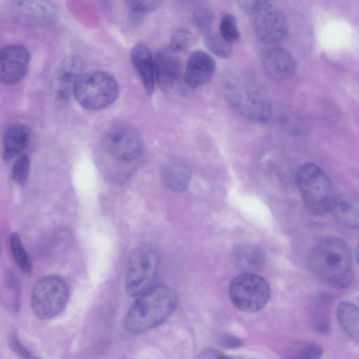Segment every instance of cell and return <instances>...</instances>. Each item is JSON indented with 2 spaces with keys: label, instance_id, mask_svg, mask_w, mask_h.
I'll return each mask as SVG.
<instances>
[{
  "label": "cell",
  "instance_id": "11",
  "mask_svg": "<svg viewBox=\"0 0 359 359\" xmlns=\"http://www.w3.org/2000/svg\"><path fill=\"white\" fill-rule=\"evenodd\" d=\"M103 147L114 158L129 161L140 156L143 140L140 133L133 128L119 127L106 134L103 139Z\"/></svg>",
  "mask_w": 359,
  "mask_h": 359
},
{
  "label": "cell",
  "instance_id": "5",
  "mask_svg": "<svg viewBox=\"0 0 359 359\" xmlns=\"http://www.w3.org/2000/svg\"><path fill=\"white\" fill-rule=\"evenodd\" d=\"M118 93V86L112 75L103 71H93L82 74L74 95L83 107L98 110L111 104Z\"/></svg>",
  "mask_w": 359,
  "mask_h": 359
},
{
  "label": "cell",
  "instance_id": "21",
  "mask_svg": "<svg viewBox=\"0 0 359 359\" xmlns=\"http://www.w3.org/2000/svg\"><path fill=\"white\" fill-rule=\"evenodd\" d=\"M233 255L238 267L247 272L258 271L265 264L264 252L255 245L239 246L233 251Z\"/></svg>",
  "mask_w": 359,
  "mask_h": 359
},
{
  "label": "cell",
  "instance_id": "35",
  "mask_svg": "<svg viewBox=\"0 0 359 359\" xmlns=\"http://www.w3.org/2000/svg\"><path fill=\"white\" fill-rule=\"evenodd\" d=\"M356 258H357L358 262H359V242H358V244L357 246V250H356Z\"/></svg>",
  "mask_w": 359,
  "mask_h": 359
},
{
  "label": "cell",
  "instance_id": "30",
  "mask_svg": "<svg viewBox=\"0 0 359 359\" xmlns=\"http://www.w3.org/2000/svg\"><path fill=\"white\" fill-rule=\"evenodd\" d=\"M323 353L320 347L309 344L302 346L297 352V358H319Z\"/></svg>",
  "mask_w": 359,
  "mask_h": 359
},
{
  "label": "cell",
  "instance_id": "18",
  "mask_svg": "<svg viewBox=\"0 0 359 359\" xmlns=\"http://www.w3.org/2000/svg\"><path fill=\"white\" fill-rule=\"evenodd\" d=\"M330 212L341 225L358 228L359 197L351 194L335 196Z\"/></svg>",
  "mask_w": 359,
  "mask_h": 359
},
{
  "label": "cell",
  "instance_id": "14",
  "mask_svg": "<svg viewBox=\"0 0 359 359\" xmlns=\"http://www.w3.org/2000/svg\"><path fill=\"white\" fill-rule=\"evenodd\" d=\"M175 53L168 47L154 55L156 82L164 90L174 88L181 76V62Z\"/></svg>",
  "mask_w": 359,
  "mask_h": 359
},
{
  "label": "cell",
  "instance_id": "20",
  "mask_svg": "<svg viewBox=\"0 0 359 359\" xmlns=\"http://www.w3.org/2000/svg\"><path fill=\"white\" fill-rule=\"evenodd\" d=\"M164 184L172 191L181 192L189 187L191 172L186 164L181 161H170L162 170Z\"/></svg>",
  "mask_w": 359,
  "mask_h": 359
},
{
  "label": "cell",
  "instance_id": "1",
  "mask_svg": "<svg viewBox=\"0 0 359 359\" xmlns=\"http://www.w3.org/2000/svg\"><path fill=\"white\" fill-rule=\"evenodd\" d=\"M307 266L316 278L329 286L344 288L352 282L351 251L339 238L327 237L316 243L308 254Z\"/></svg>",
  "mask_w": 359,
  "mask_h": 359
},
{
  "label": "cell",
  "instance_id": "3",
  "mask_svg": "<svg viewBox=\"0 0 359 359\" xmlns=\"http://www.w3.org/2000/svg\"><path fill=\"white\" fill-rule=\"evenodd\" d=\"M227 101L246 118L266 122L271 114V104L266 90L256 81L245 76H233L224 84Z\"/></svg>",
  "mask_w": 359,
  "mask_h": 359
},
{
  "label": "cell",
  "instance_id": "23",
  "mask_svg": "<svg viewBox=\"0 0 359 359\" xmlns=\"http://www.w3.org/2000/svg\"><path fill=\"white\" fill-rule=\"evenodd\" d=\"M202 34L206 48L215 55L227 58L231 55V44L224 40L220 34L215 33L212 28Z\"/></svg>",
  "mask_w": 359,
  "mask_h": 359
},
{
  "label": "cell",
  "instance_id": "32",
  "mask_svg": "<svg viewBox=\"0 0 359 359\" xmlns=\"http://www.w3.org/2000/svg\"><path fill=\"white\" fill-rule=\"evenodd\" d=\"M9 345L11 348L22 357L29 358L32 357L31 353L27 351L19 341L16 335L12 334L9 339Z\"/></svg>",
  "mask_w": 359,
  "mask_h": 359
},
{
  "label": "cell",
  "instance_id": "7",
  "mask_svg": "<svg viewBox=\"0 0 359 359\" xmlns=\"http://www.w3.org/2000/svg\"><path fill=\"white\" fill-rule=\"evenodd\" d=\"M158 254L149 245H142L130 254L126 273L125 290L130 297H137L151 287L158 265Z\"/></svg>",
  "mask_w": 359,
  "mask_h": 359
},
{
  "label": "cell",
  "instance_id": "6",
  "mask_svg": "<svg viewBox=\"0 0 359 359\" xmlns=\"http://www.w3.org/2000/svg\"><path fill=\"white\" fill-rule=\"evenodd\" d=\"M69 287L64 279L57 275H48L35 284L31 297L34 315L43 320L53 318L66 307Z\"/></svg>",
  "mask_w": 359,
  "mask_h": 359
},
{
  "label": "cell",
  "instance_id": "31",
  "mask_svg": "<svg viewBox=\"0 0 359 359\" xmlns=\"http://www.w3.org/2000/svg\"><path fill=\"white\" fill-rule=\"evenodd\" d=\"M236 1L244 13L251 15L260 6L269 2V0H236Z\"/></svg>",
  "mask_w": 359,
  "mask_h": 359
},
{
  "label": "cell",
  "instance_id": "8",
  "mask_svg": "<svg viewBox=\"0 0 359 359\" xmlns=\"http://www.w3.org/2000/svg\"><path fill=\"white\" fill-rule=\"evenodd\" d=\"M229 293L232 304L238 309L254 313L267 304L271 289L264 278L254 273L247 272L232 280Z\"/></svg>",
  "mask_w": 359,
  "mask_h": 359
},
{
  "label": "cell",
  "instance_id": "33",
  "mask_svg": "<svg viewBox=\"0 0 359 359\" xmlns=\"http://www.w3.org/2000/svg\"><path fill=\"white\" fill-rule=\"evenodd\" d=\"M218 343L220 346L226 348H235L241 345L239 339L228 334L222 335L219 337Z\"/></svg>",
  "mask_w": 359,
  "mask_h": 359
},
{
  "label": "cell",
  "instance_id": "13",
  "mask_svg": "<svg viewBox=\"0 0 359 359\" xmlns=\"http://www.w3.org/2000/svg\"><path fill=\"white\" fill-rule=\"evenodd\" d=\"M27 48L20 44H12L0 52V79L4 85H13L25 76L29 62Z\"/></svg>",
  "mask_w": 359,
  "mask_h": 359
},
{
  "label": "cell",
  "instance_id": "12",
  "mask_svg": "<svg viewBox=\"0 0 359 359\" xmlns=\"http://www.w3.org/2000/svg\"><path fill=\"white\" fill-rule=\"evenodd\" d=\"M83 60L74 55L66 57L56 68L51 80V89L57 103L62 104L69 101L83 74Z\"/></svg>",
  "mask_w": 359,
  "mask_h": 359
},
{
  "label": "cell",
  "instance_id": "28",
  "mask_svg": "<svg viewBox=\"0 0 359 359\" xmlns=\"http://www.w3.org/2000/svg\"><path fill=\"white\" fill-rule=\"evenodd\" d=\"M129 8L135 14L142 15L156 11L161 0H125Z\"/></svg>",
  "mask_w": 359,
  "mask_h": 359
},
{
  "label": "cell",
  "instance_id": "29",
  "mask_svg": "<svg viewBox=\"0 0 359 359\" xmlns=\"http://www.w3.org/2000/svg\"><path fill=\"white\" fill-rule=\"evenodd\" d=\"M193 18L195 25L202 33L212 28L213 14L209 8L203 6L198 7L194 12Z\"/></svg>",
  "mask_w": 359,
  "mask_h": 359
},
{
  "label": "cell",
  "instance_id": "2",
  "mask_svg": "<svg viewBox=\"0 0 359 359\" xmlns=\"http://www.w3.org/2000/svg\"><path fill=\"white\" fill-rule=\"evenodd\" d=\"M177 305V295L168 285L150 287L137 296L124 318L128 332L138 334L163 323Z\"/></svg>",
  "mask_w": 359,
  "mask_h": 359
},
{
  "label": "cell",
  "instance_id": "24",
  "mask_svg": "<svg viewBox=\"0 0 359 359\" xmlns=\"http://www.w3.org/2000/svg\"><path fill=\"white\" fill-rule=\"evenodd\" d=\"M10 246L13 256L20 270L26 274H30L32 269V262L17 233H13L11 235Z\"/></svg>",
  "mask_w": 359,
  "mask_h": 359
},
{
  "label": "cell",
  "instance_id": "22",
  "mask_svg": "<svg viewBox=\"0 0 359 359\" xmlns=\"http://www.w3.org/2000/svg\"><path fill=\"white\" fill-rule=\"evenodd\" d=\"M337 316L344 331L359 344V308L351 302H342L337 309Z\"/></svg>",
  "mask_w": 359,
  "mask_h": 359
},
{
  "label": "cell",
  "instance_id": "17",
  "mask_svg": "<svg viewBox=\"0 0 359 359\" xmlns=\"http://www.w3.org/2000/svg\"><path fill=\"white\" fill-rule=\"evenodd\" d=\"M130 58L148 94H151L156 83L154 56L143 43L135 44L131 50Z\"/></svg>",
  "mask_w": 359,
  "mask_h": 359
},
{
  "label": "cell",
  "instance_id": "19",
  "mask_svg": "<svg viewBox=\"0 0 359 359\" xmlns=\"http://www.w3.org/2000/svg\"><path fill=\"white\" fill-rule=\"evenodd\" d=\"M30 139L29 128L22 123H14L6 130L4 140V157L5 160L13 158L27 145Z\"/></svg>",
  "mask_w": 359,
  "mask_h": 359
},
{
  "label": "cell",
  "instance_id": "16",
  "mask_svg": "<svg viewBox=\"0 0 359 359\" xmlns=\"http://www.w3.org/2000/svg\"><path fill=\"white\" fill-rule=\"evenodd\" d=\"M266 75L274 81L290 78L295 71V61L291 54L283 48H274L266 53L263 60Z\"/></svg>",
  "mask_w": 359,
  "mask_h": 359
},
{
  "label": "cell",
  "instance_id": "4",
  "mask_svg": "<svg viewBox=\"0 0 359 359\" xmlns=\"http://www.w3.org/2000/svg\"><path fill=\"white\" fill-rule=\"evenodd\" d=\"M296 182L306 209L312 214L330 212L335 198L331 181L318 165L306 163L296 175Z\"/></svg>",
  "mask_w": 359,
  "mask_h": 359
},
{
  "label": "cell",
  "instance_id": "15",
  "mask_svg": "<svg viewBox=\"0 0 359 359\" xmlns=\"http://www.w3.org/2000/svg\"><path fill=\"white\" fill-rule=\"evenodd\" d=\"M215 68V62L208 53L203 50L193 52L184 71L186 84L192 89L205 85L212 79Z\"/></svg>",
  "mask_w": 359,
  "mask_h": 359
},
{
  "label": "cell",
  "instance_id": "10",
  "mask_svg": "<svg viewBox=\"0 0 359 359\" xmlns=\"http://www.w3.org/2000/svg\"><path fill=\"white\" fill-rule=\"evenodd\" d=\"M252 15V27L259 41L276 43L287 34L288 25L284 13L269 2L255 11Z\"/></svg>",
  "mask_w": 359,
  "mask_h": 359
},
{
  "label": "cell",
  "instance_id": "9",
  "mask_svg": "<svg viewBox=\"0 0 359 359\" xmlns=\"http://www.w3.org/2000/svg\"><path fill=\"white\" fill-rule=\"evenodd\" d=\"M11 15L14 22L22 26L46 28L55 24L58 10L50 0H13Z\"/></svg>",
  "mask_w": 359,
  "mask_h": 359
},
{
  "label": "cell",
  "instance_id": "25",
  "mask_svg": "<svg viewBox=\"0 0 359 359\" xmlns=\"http://www.w3.org/2000/svg\"><path fill=\"white\" fill-rule=\"evenodd\" d=\"M195 38L190 29L179 27L172 34L169 48L175 53L184 51L194 43Z\"/></svg>",
  "mask_w": 359,
  "mask_h": 359
},
{
  "label": "cell",
  "instance_id": "26",
  "mask_svg": "<svg viewBox=\"0 0 359 359\" xmlns=\"http://www.w3.org/2000/svg\"><path fill=\"white\" fill-rule=\"evenodd\" d=\"M219 34L229 43L232 44L240 39V32L236 18L231 14L222 16L219 23Z\"/></svg>",
  "mask_w": 359,
  "mask_h": 359
},
{
  "label": "cell",
  "instance_id": "34",
  "mask_svg": "<svg viewBox=\"0 0 359 359\" xmlns=\"http://www.w3.org/2000/svg\"><path fill=\"white\" fill-rule=\"evenodd\" d=\"M203 354V357H205V358H222V357H224V355H222L219 352H218L217 351H215V350H208L204 352Z\"/></svg>",
  "mask_w": 359,
  "mask_h": 359
},
{
  "label": "cell",
  "instance_id": "27",
  "mask_svg": "<svg viewBox=\"0 0 359 359\" xmlns=\"http://www.w3.org/2000/svg\"><path fill=\"white\" fill-rule=\"evenodd\" d=\"M29 166V158L26 154H22L18 158L12 170V177L16 183L23 185L27 182Z\"/></svg>",
  "mask_w": 359,
  "mask_h": 359
}]
</instances>
